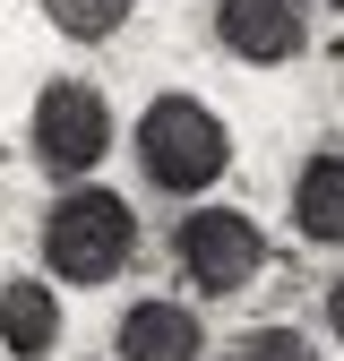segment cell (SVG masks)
Instances as JSON below:
<instances>
[{
  "label": "cell",
  "instance_id": "obj_4",
  "mask_svg": "<svg viewBox=\"0 0 344 361\" xmlns=\"http://www.w3.org/2000/svg\"><path fill=\"white\" fill-rule=\"evenodd\" d=\"M172 250H181V276L198 293H250L258 284V267H267V233L241 215V207H190L181 215V233H172Z\"/></svg>",
  "mask_w": 344,
  "mask_h": 361
},
{
  "label": "cell",
  "instance_id": "obj_6",
  "mask_svg": "<svg viewBox=\"0 0 344 361\" xmlns=\"http://www.w3.org/2000/svg\"><path fill=\"white\" fill-rule=\"evenodd\" d=\"M121 361H198L207 353V327L190 301H129L121 310Z\"/></svg>",
  "mask_w": 344,
  "mask_h": 361
},
{
  "label": "cell",
  "instance_id": "obj_12",
  "mask_svg": "<svg viewBox=\"0 0 344 361\" xmlns=\"http://www.w3.org/2000/svg\"><path fill=\"white\" fill-rule=\"evenodd\" d=\"M336 9H344V0H336Z\"/></svg>",
  "mask_w": 344,
  "mask_h": 361
},
{
  "label": "cell",
  "instance_id": "obj_7",
  "mask_svg": "<svg viewBox=\"0 0 344 361\" xmlns=\"http://www.w3.org/2000/svg\"><path fill=\"white\" fill-rule=\"evenodd\" d=\"M0 344H9L18 361H43L61 344V301L52 284H35V276H9L0 284Z\"/></svg>",
  "mask_w": 344,
  "mask_h": 361
},
{
  "label": "cell",
  "instance_id": "obj_9",
  "mask_svg": "<svg viewBox=\"0 0 344 361\" xmlns=\"http://www.w3.org/2000/svg\"><path fill=\"white\" fill-rule=\"evenodd\" d=\"M43 18H52L69 43H112L129 26V0H43Z\"/></svg>",
  "mask_w": 344,
  "mask_h": 361
},
{
  "label": "cell",
  "instance_id": "obj_2",
  "mask_svg": "<svg viewBox=\"0 0 344 361\" xmlns=\"http://www.w3.org/2000/svg\"><path fill=\"white\" fill-rule=\"evenodd\" d=\"M129 250H138V215H129L121 190H69L52 215H43V258H52L61 284H112Z\"/></svg>",
  "mask_w": 344,
  "mask_h": 361
},
{
  "label": "cell",
  "instance_id": "obj_5",
  "mask_svg": "<svg viewBox=\"0 0 344 361\" xmlns=\"http://www.w3.org/2000/svg\"><path fill=\"white\" fill-rule=\"evenodd\" d=\"M215 43L250 69H284L310 52V9L301 0H215Z\"/></svg>",
  "mask_w": 344,
  "mask_h": 361
},
{
  "label": "cell",
  "instance_id": "obj_8",
  "mask_svg": "<svg viewBox=\"0 0 344 361\" xmlns=\"http://www.w3.org/2000/svg\"><path fill=\"white\" fill-rule=\"evenodd\" d=\"M293 224H301L310 241L344 250V155H336V147L301 164V180H293Z\"/></svg>",
  "mask_w": 344,
  "mask_h": 361
},
{
  "label": "cell",
  "instance_id": "obj_10",
  "mask_svg": "<svg viewBox=\"0 0 344 361\" xmlns=\"http://www.w3.org/2000/svg\"><path fill=\"white\" fill-rule=\"evenodd\" d=\"M233 361H319V344L301 336V327H250Z\"/></svg>",
  "mask_w": 344,
  "mask_h": 361
},
{
  "label": "cell",
  "instance_id": "obj_1",
  "mask_svg": "<svg viewBox=\"0 0 344 361\" xmlns=\"http://www.w3.org/2000/svg\"><path fill=\"white\" fill-rule=\"evenodd\" d=\"M138 164H147L155 190L198 198V190H215V180L233 172V129L215 121L198 95H155L138 112Z\"/></svg>",
  "mask_w": 344,
  "mask_h": 361
},
{
  "label": "cell",
  "instance_id": "obj_3",
  "mask_svg": "<svg viewBox=\"0 0 344 361\" xmlns=\"http://www.w3.org/2000/svg\"><path fill=\"white\" fill-rule=\"evenodd\" d=\"M26 138H35V164L52 172V180H86V172L112 155V104H104L86 78H52V86L35 95Z\"/></svg>",
  "mask_w": 344,
  "mask_h": 361
},
{
  "label": "cell",
  "instance_id": "obj_11",
  "mask_svg": "<svg viewBox=\"0 0 344 361\" xmlns=\"http://www.w3.org/2000/svg\"><path fill=\"white\" fill-rule=\"evenodd\" d=\"M327 327H336V353H344V276L327 284Z\"/></svg>",
  "mask_w": 344,
  "mask_h": 361
}]
</instances>
